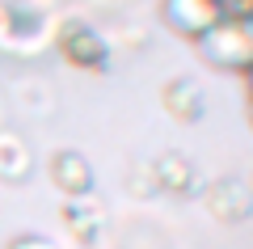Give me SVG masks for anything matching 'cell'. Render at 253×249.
<instances>
[{"label":"cell","instance_id":"cell-1","mask_svg":"<svg viewBox=\"0 0 253 249\" xmlns=\"http://www.w3.org/2000/svg\"><path fill=\"white\" fill-rule=\"evenodd\" d=\"M199 51H203L207 63H215L224 72H245L253 63V17L249 21L224 17L219 26H211L199 38Z\"/></svg>","mask_w":253,"mask_h":249},{"label":"cell","instance_id":"cell-2","mask_svg":"<svg viewBox=\"0 0 253 249\" xmlns=\"http://www.w3.org/2000/svg\"><path fill=\"white\" fill-rule=\"evenodd\" d=\"M55 47L72 68L81 72H106L110 68V43L89 26V21H59Z\"/></svg>","mask_w":253,"mask_h":249},{"label":"cell","instance_id":"cell-3","mask_svg":"<svg viewBox=\"0 0 253 249\" xmlns=\"http://www.w3.org/2000/svg\"><path fill=\"white\" fill-rule=\"evenodd\" d=\"M165 21L199 43L211 26L224 21V0H165Z\"/></svg>","mask_w":253,"mask_h":249},{"label":"cell","instance_id":"cell-4","mask_svg":"<svg viewBox=\"0 0 253 249\" xmlns=\"http://www.w3.org/2000/svg\"><path fill=\"white\" fill-rule=\"evenodd\" d=\"M46 173H51V186L59 190L63 199L89 195V186H93V165L76 148H59L51 156V165H46Z\"/></svg>","mask_w":253,"mask_h":249},{"label":"cell","instance_id":"cell-5","mask_svg":"<svg viewBox=\"0 0 253 249\" xmlns=\"http://www.w3.org/2000/svg\"><path fill=\"white\" fill-rule=\"evenodd\" d=\"M59 220L68 224V232L76 241H93L101 232V224H106V211H101V203L93 195H76V199H63Z\"/></svg>","mask_w":253,"mask_h":249},{"label":"cell","instance_id":"cell-6","mask_svg":"<svg viewBox=\"0 0 253 249\" xmlns=\"http://www.w3.org/2000/svg\"><path fill=\"white\" fill-rule=\"evenodd\" d=\"M165 110H169L177 123H199L203 110H207V101H203V89H199L190 76L169 80V85H165Z\"/></svg>","mask_w":253,"mask_h":249},{"label":"cell","instance_id":"cell-7","mask_svg":"<svg viewBox=\"0 0 253 249\" xmlns=\"http://www.w3.org/2000/svg\"><path fill=\"white\" fill-rule=\"evenodd\" d=\"M30 169H34V156H30L26 140L13 131H0V178L21 182V178H30Z\"/></svg>","mask_w":253,"mask_h":249},{"label":"cell","instance_id":"cell-8","mask_svg":"<svg viewBox=\"0 0 253 249\" xmlns=\"http://www.w3.org/2000/svg\"><path fill=\"white\" fill-rule=\"evenodd\" d=\"M152 173H156V182H161L169 195H186V190L194 186V165H190L186 156H177V152L161 156V160L152 165Z\"/></svg>","mask_w":253,"mask_h":249},{"label":"cell","instance_id":"cell-9","mask_svg":"<svg viewBox=\"0 0 253 249\" xmlns=\"http://www.w3.org/2000/svg\"><path fill=\"white\" fill-rule=\"evenodd\" d=\"M4 249H59V245H55L51 237H38V232H21V237H13Z\"/></svg>","mask_w":253,"mask_h":249},{"label":"cell","instance_id":"cell-10","mask_svg":"<svg viewBox=\"0 0 253 249\" xmlns=\"http://www.w3.org/2000/svg\"><path fill=\"white\" fill-rule=\"evenodd\" d=\"M245 85H249V93H253V63L245 68Z\"/></svg>","mask_w":253,"mask_h":249},{"label":"cell","instance_id":"cell-11","mask_svg":"<svg viewBox=\"0 0 253 249\" xmlns=\"http://www.w3.org/2000/svg\"><path fill=\"white\" fill-rule=\"evenodd\" d=\"M249 199H253V195H249Z\"/></svg>","mask_w":253,"mask_h":249}]
</instances>
